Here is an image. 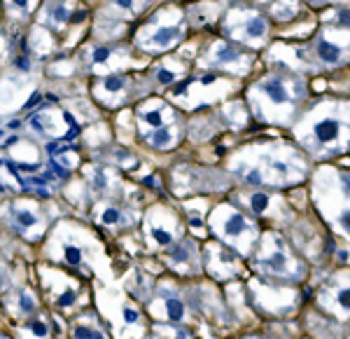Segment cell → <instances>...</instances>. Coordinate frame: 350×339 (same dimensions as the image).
I'll return each instance as SVG.
<instances>
[{"label":"cell","mask_w":350,"mask_h":339,"mask_svg":"<svg viewBox=\"0 0 350 339\" xmlns=\"http://www.w3.org/2000/svg\"><path fill=\"white\" fill-rule=\"evenodd\" d=\"M236 173L257 188H287L301 183L308 173L306 160L287 145H264L245 150L236 162Z\"/></svg>","instance_id":"obj_1"},{"label":"cell","mask_w":350,"mask_h":339,"mask_svg":"<svg viewBox=\"0 0 350 339\" xmlns=\"http://www.w3.org/2000/svg\"><path fill=\"white\" fill-rule=\"evenodd\" d=\"M297 136L313 155H343L350 148V103H320L299 122Z\"/></svg>","instance_id":"obj_2"},{"label":"cell","mask_w":350,"mask_h":339,"mask_svg":"<svg viewBox=\"0 0 350 339\" xmlns=\"http://www.w3.org/2000/svg\"><path fill=\"white\" fill-rule=\"evenodd\" d=\"M313 199L327 225L350 244V173L323 168L315 176Z\"/></svg>","instance_id":"obj_3"},{"label":"cell","mask_w":350,"mask_h":339,"mask_svg":"<svg viewBox=\"0 0 350 339\" xmlns=\"http://www.w3.org/2000/svg\"><path fill=\"white\" fill-rule=\"evenodd\" d=\"M252 267H255L264 279L273 284H301L306 279V264L301 258L295 255L292 246L287 244L275 231H262L259 244L252 253Z\"/></svg>","instance_id":"obj_4"},{"label":"cell","mask_w":350,"mask_h":339,"mask_svg":"<svg viewBox=\"0 0 350 339\" xmlns=\"http://www.w3.org/2000/svg\"><path fill=\"white\" fill-rule=\"evenodd\" d=\"M304 94H306V89L295 77L269 75L252 87L250 101L259 120L285 124L292 120L297 105L301 103Z\"/></svg>","instance_id":"obj_5"},{"label":"cell","mask_w":350,"mask_h":339,"mask_svg":"<svg viewBox=\"0 0 350 339\" xmlns=\"http://www.w3.org/2000/svg\"><path fill=\"white\" fill-rule=\"evenodd\" d=\"M208 231H213L219 244L239 253L241 258H250L262 236V227L255 220L231 203H219L213 208L208 216Z\"/></svg>","instance_id":"obj_6"},{"label":"cell","mask_w":350,"mask_h":339,"mask_svg":"<svg viewBox=\"0 0 350 339\" xmlns=\"http://www.w3.org/2000/svg\"><path fill=\"white\" fill-rule=\"evenodd\" d=\"M94 251V239L80 225H61L52 241V258L59 267L89 269V258Z\"/></svg>","instance_id":"obj_7"},{"label":"cell","mask_w":350,"mask_h":339,"mask_svg":"<svg viewBox=\"0 0 350 339\" xmlns=\"http://www.w3.org/2000/svg\"><path fill=\"white\" fill-rule=\"evenodd\" d=\"M143 236L145 244L152 251H166L175 241H180L185 236L183 220L178 218V213L168 206H154L148 211L143 223Z\"/></svg>","instance_id":"obj_8"},{"label":"cell","mask_w":350,"mask_h":339,"mask_svg":"<svg viewBox=\"0 0 350 339\" xmlns=\"http://www.w3.org/2000/svg\"><path fill=\"white\" fill-rule=\"evenodd\" d=\"M150 314L154 316V323H173L187 325L189 321V304L183 292L171 281H161L150 295Z\"/></svg>","instance_id":"obj_9"},{"label":"cell","mask_w":350,"mask_h":339,"mask_svg":"<svg viewBox=\"0 0 350 339\" xmlns=\"http://www.w3.org/2000/svg\"><path fill=\"white\" fill-rule=\"evenodd\" d=\"M42 290L54 309L59 312H72L77 299L82 295V284L72 274L61 267H42L40 269Z\"/></svg>","instance_id":"obj_10"},{"label":"cell","mask_w":350,"mask_h":339,"mask_svg":"<svg viewBox=\"0 0 350 339\" xmlns=\"http://www.w3.org/2000/svg\"><path fill=\"white\" fill-rule=\"evenodd\" d=\"M315 302L336 321H350V269H338L315 292Z\"/></svg>","instance_id":"obj_11"},{"label":"cell","mask_w":350,"mask_h":339,"mask_svg":"<svg viewBox=\"0 0 350 339\" xmlns=\"http://www.w3.org/2000/svg\"><path fill=\"white\" fill-rule=\"evenodd\" d=\"M227 31L234 40H239L243 45H252V47H259V45H264L269 38V21L264 19L259 12H255V10H241L239 8L229 14Z\"/></svg>","instance_id":"obj_12"},{"label":"cell","mask_w":350,"mask_h":339,"mask_svg":"<svg viewBox=\"0 0 350 339\" xmlns=\"http://www.w3.org/2000/svg\"><path fill=\"white\" fill-rule=\"evenodd\" d=\"M8 223L16 234L24 236L28 241L40 239L42 231L47 229V220H44L40 203H36L31 199H16L10 203Z\"/></svg>","instance_id":"obj_13"},{"label":"cell","mask_w":350,"mask_h":339,"mask_svg":"<svg viewBox=\"0 0 350 339\" xmlns=\"http://www.w3.org/2000/svg\"><path fill=\"white\" fill-rule=\"evenodd\" d=\"M203 269L217 281H231L243 271V258L219 241H211L203 248Z\"/></svg>","instance_id":"obj_14"},{"label":"cell","mask_w":350,"mask_h":339,"mask_svg":"<svg viewBox=\"0 0 350 339\" xmlns=\"http://www.w3.org/2000/svg\"><path fill=\"white\" fill-rule=\"evenodd\" d=\"M163 262H166V267L178 271V274L194 276L203 269V253H201V248L194 244V239L183 236V239L175 241L171 248L163 251Z\"/></svg>","instance_id":"obj_15"},{"label":"cell","mask_w":350,"mask_h":339,"mask_svg":"<svg viewBox=\"0 0 350 339\" xmlns=\"http://www.w3.org/2000/svg\"><path fill=\"white\" fill-rule=\"evenodd\" d=\"M180 38H183V24L178 19H157L154 24L145 26L140 31L138 40L145 49H157L159 52V49H168L173 45H178Z\"/></svg>","instance_id":"obj_16"},{"label":"cell","mask_w":350,"mask_h":339,"mask_svg":"<svg viewBox=\"0 0 350 339\" xmlns=\"http://www.w3.org/2000/svg\"><path fill=\"white\" fill-rule=\"evenodd\" d=\"M236 199L241 201V206L245 213L262 216V218L275 216V213H280V208H283L280 197L273 194V192H269V190H243L236 194Z\"/></svg>","instance_id":"obj_17"},{"label":"cell","mask_w":350,"mask_h":339,"mask_svg":"<svg viewBox=\"0 0 350 339\" xmlns=\"http://www.w3.org/2000/svg\"><path fill=\"white\" fill-rule=\"evenodd\" d=\"M315 56L323 66H341L348 61V38H338L334 31H323L315 38Z\"/></svg>","instance_id":"obj_18"},{"label":"cell","mask_w":350,"mask_h":339,"mask_svg":"<svg viewBox=\"0 0 350 339\" xmlns=\"http://www.w3.org/2000/svg\"><path fill=\"white\" fill-rule=\"evenodd\" d=\"M68 337L70 339H110V332H108V327L103 325L100 316L92 312V309H87V312L70 318Z\"/></svg>","instance_id":"obj_19"},{"label":"cell","mask_w":350,"mask_h":339,"mask_svg":"<svg viewBox=\"0 0 350 339\" xmlns=\"http://www.w3.org/2000/svg\"><path fill=\"white\" fill-rule=\"evenodd\" d=\"M5 304H8V312L12 314V318L16 321H26V318H31L33 314L40 312L38 295L28 286H14Z\"/></svg>","instance_id":"obj_20"},{"label":"cell","mask_w":350,"mask_h":339,"mask_svg":"<svg viewBox=\"0 0 350 339\" xmlns=\"http://www.w3.org/2000/svg\"><path fill=\"white\" fill-rule=\"evenodd\" d=\"M208 61L215 68H227V71H243L245 68V56L241 49H236L231 42L219 40L208 52Z\"/></svg>","instance_id":"obj_21"},{"label":"cell","mask_w":350,"mask_h":339,"mask_svg":"<svg viewBox=\"0 0 350 339\" xmlns=\"http://www.w3.org/2000/svg\"><path fill=\"white\" fill-rule=\"evenodd\" d=\"M16 335H19V339H52V323H49V316L38 312V314H33L31 318L19 321Z\"/></svg>","instance_id":"obj_22"},{"label":"cell","mask_w":350,"mask_h":339,"mask_svg":"<svg viewBox=\"0 0 350 339\" xmlns=\"http://www.w3.org/2000/svg\"><path fill=\"white\" fill-rule=\"evenodd\" d=\"M94 218H96V223L103 225V227H122V225L126 223V213H124V208L115 201H100L94 211Z\"/></svg>","instance_id":"obj_23"},{"label":"cell","mask_w":350,"mask_h":339,"mask_svg":"<svg viewBox=\"0 0 350 339\" xmlns=\"http://www.w3.org/2000/svg\"><path fill=\"white\" fill-rule=\"evenodd\" d=\"M59 115V112H56ZM52 110H42V112H36V115L31 117V127L36 129L38 134L42 136H59L64 134L66 124L61 117H56Z\"/></svg>","instance_id":"obj_24"},{"label":"cell","mask_w":350,"mask_h":339,"mask_svg":"<svg viewBox=\"0 0 350 339\" xmlns=\"http://www.w3.org/2000/svg\"><path fill=\"white\" fill-rule=\"evenodd\" d=\"M138 117L145 129L154 131V129H161V127H168V124H171L173 112H171V108H166V105H152V108L140 110Z\"/></svg>","instance_id":"obj_25"},{"label":"cell","mask_w":350,"mask_h":339,"mask_svg":"<svg viewBox=\"0 0 350 339\" xmlns=\"http://www.w3.org/2000/svg\"><path fill=\"white\" fill-rule=\"evenodd\" d=\"M148 140H150L152 148L166 150V148H173V145L178 143V131H175L173 127H161V129H154V131H150Z\"/></svg>","instance_id":"obj_26"},{"label":"cell","mask_w":350,"mask_h":339,"mask_svg":"<svg viewBox=\"0 0 350 339\" xmlns=\"http://www.w3.org/2000/svg\"><path fill=\"white\" fill-rule=\"evenodd\" d=\"M70 14H72V5L68 3V0H59V3H54L52 8L47 10V21L52 26L61 28L70 21Z\"/></svg>","instance_id":"obj_27"},{"label":"cell","mask_w":350,"mask_h":339,"mask_svg":"<svg viewBox=\"0 0 350 339\" xmlns=\"http://www.w3.org/2000/svg\"><path fill=\"white\" fill-rule=\"evenodd\" d=\"M126 89V77L124 75H108L100 82V92L105 96H120Z\"/></svg>","instance_id":"obj_28"},{"label":"cell","mask_w":350,"mask_h":339,"mask_svg":"<svg viewBox=\"0 0 350 339\" xmlns=\"http://www.w3.org/2000/svg\"><path fill=\"white\" fill-rule=\"evenodd\" d=\"M187 227L194 231V234L206 236L208 234V220H206V216H201L196 208H189L187 211Z\"/></svg>","instance_id":"obj_29"},{"label":"cell","mask_w":350,"mask_h":339,"mask_svg":"<svg viewBox=\"0 0 350 339\" xmlns=\"http://www.w3.org/2000/svg\"><path fill=\"white\" fill-rule=\"evenodd\" d=\"M297 12H299L297 0H278V5L273 8V16L278 21H290Z\"/></svg>","instance_id":"obj_30"},{"label":"cell","mask_w":350,"mask_h":339,"mask_svg":"<svg viewBox=\"0 0 350 339\" xmlns=\"http://www.w3.org/2000/svg\"><path fill=\"white\" fill-rule=\"evenodd\" d=\"M12 271L8 269V264L0 262V295H5L8 290H12Z\"/></svg>","instance_id":"obj_31"},{"label":"cell","mask_w":350,"mask_h":339,"mask_svg":"<svg viewBox=\"0 0 350 339\" xmlns=\"http://www.w3.org/2000/svg\"><path fill=\"white\" fill-rule=\"evenodd\" d=\"M8 5L12 10H16L19 14H26L33 10V0H8Z\"/></svg>","instance_id":"obj_32"},{"label":"cell","mask_w":350,"mask_h":339,"mask_svg":"<svg viewBox=\"0 0 350 339\" xmlns=\"http://www.w3.org/2000/svg\"><path fill=\"white\" fill-rule=\"evenodd\" d=\"M334 24L336 26H343V28H350V10L338 8L336 12H334Z\"/></svg>","instance_id":"obj_33"},{"label":"cell","mask_w":350,"mask_h":339,"mask_svg":"<svg viewBox=\"0 0 350 339\" xmlns=\"http://www.w3.org/2000/svg\"><path fill=\"white\" fill-rule=\"evenodd\" d=\"M110 47H96L92 52V64H105L110 59Z\"/></svg>","instance_id":"obj_34"},{"label":"cell","mask_w":350,"mask_h":339,"mask_svg":"<svg viewBox=\"0 0 350 339\" xmlns=\"http://www.w3.org/2000/svg\"><path fill=\"white\" fill-rule=\"evenodd\" d=\"M112 5H115L117 10H122V12H133L135 8H138V0H112Z\"/></svg>","instance_id":"obj_35"},{"label":"cell","mask_w":350,"mask_h":339,"mask_svg":"<svg viewBox=\"0 0 350 339\" xmlns=\"http://www.w3.org/2000/svg\"><path fill=\"white\" fill-rule=\"evenodd\" d=\"M175 71H171V68H161L159 73H157V80H159L161 84H171V82H175Z\"/></svg>","instance_id":"obj_36"},{"label":"cell","mask_w":350,"mask_h":339,"mask_svg":"<svg viewBox=\"0 0 350 339\" xmlns=\"http://www.w3.org/2000/svg\"><path fill=\"white\" fill-rule=\"evenodd\" d=\"M5 136H8V131H5V129H0V140H5Z\"/></svg>","instance_id":"obj_37"},{"label":"cell","mask_w":350,"mask_h":339,"mask_svg":"<svg viewBox=\"0 0 350 339\" xmlns=\"http://www.w3.org/2000/svg\"><path fill=\"white\" fill-rule=\"evenodd\" d=\"M313 3H327V0H313Z\"/></svg>","instance_id":"obj_38"},{"label":"cell","mask_w":350,"mask_h":339,"mask_svg":"<svg viewBox=\"0 0 350 339\" xmlns=\"http://www.w3.org/2000/svg\"><path fill=\"white\" fill-rule=\"evenodd\" d=\"M0 339H10V337H5V335H0Z\"/></svg>","instance_id":"obj_39"},{"label":"cell","mask_w":350,"mask_h":339,"mask_svg":"<svg viewBox=\"0 0 350 339\" xmlns=\"http://www.w3.org/2000/svg\"><path fill=\"white\" fill-rule=\"evenodd\" d=\"M348 339H350V332H348Z\"/></svg>","instance_id":"obj_40"}]
</instances>
